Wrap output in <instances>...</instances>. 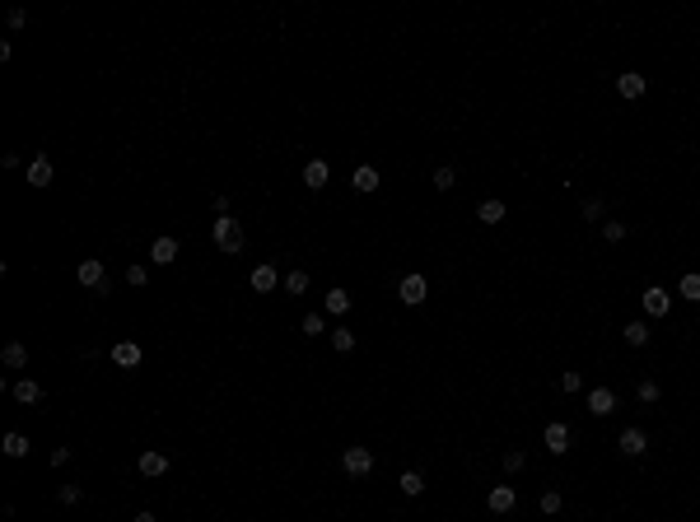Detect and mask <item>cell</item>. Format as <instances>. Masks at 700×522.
Returning <instances> with one entry per match:
<instances>
[{"mask_svg":"<svg viewBox=\"0 0 700 522\" xmlns=\"http://www.w3.org/2000/svg\"><path fill=\"white\" fill-rule=\"evenodd\" d=\"M210 233H215V247H219V252H243V224H238L233 215H219Z\"/></svg>","mask_w":700,"mask_h":522,"instance_id":"6da1fadb","label":"cell"},{"mask_svg":"<svg viewBox=\"0 0 700 522\" xmlns=\"http://www.w3.org/2000/svg\"><path fill=\"white\" fill-rule=\"evenodd\" d=\"M75 276H79V285H84V290H103V294H108V271H103V261H98V257L79 261Z\"/></svg>","mask_w":700,"mask_h":522,"instance_id":"7a4b0ae2","label":"cell"},{"mask_svg":"<svg viewBox=\"0 0 700 522\" xmlns=\"http://www.w3.org/2000/svg\"><path fill=\"white\" fill-rule=\"evenodd\" d=\"M397 294H402L406 308H420V303H425V294H430V285H425V276H402Z\"/></svg>","mask_w":700,"mask_h":522,"instance_id":"3957f363","label":"cell"},{"mask_svg":"<svg viewBox=\"0 0 700 522\" xmlns=\"http://www.w3.org/2000/svg\"><path fill=\"white\" fill-rule=\"evenodd\" d=\"M341 461H345V471H350V476H369V471H373V452H369V448H345V452H341Z\"/></svg>","mask_w":700,"mask_h":522,"instance_id":"277c9868","label":"cell"},{"mask_svg":"<svg viewBox=\"0 0 700 522\" xmlns=\"http://www.w3.org/2000/svg\"><path fill=\"white\" fill-rule=\"evenodd\" d=\"M639 303H644V313H649V317H668V308H672V294L663 290V285H649Z\"/></svg>","mask_w":700,"mask_h":522,"instance_id":"5b68a950","label":"cell"},{"mask_svg":"<svg viewBox=\"0 0 700 522\" xmlns=\"http://www.w3.org/2000/svg\"><path fill=\"white\" fill-rule=\"evenodd\" d=\"M542 443L551 448L556 457H560V452H570V425H565V420H551V425H546V434H542Z\"/></svg>","mask_w":700,"mask_h":522,"instance_id":"8992f818","label":"cell"},{"mask_svg":"<svg viewBox=\"0 0 700 522\" xmlns=\"http://www.w3.org/2000/svg\"><path fill=\"white\" fill-rule=\"evenodd\" d=\"M280 280H285V276H280V271L271 266V261H262V266H252V290H257V294H271V290L280 285Z\"/></svg>","mask_w":700,"mask_h":522,"instance_id":"52a82bcc","label":"cell"},{"mask_svg":"<svg viewBox=\"0 0 700 522\" xmlns=\"http://www.w3.org/2000/svg\"><path fill=\"white\" fill-rule=\"evenodd\" d=\"M350 187H355L359 196H369V191H378V168H373V164H359V168L350 173Z\"/></svg>","mask_w":700,"mask_h":522,"instance_id":"ba28073f","label":"cell"},{"mask_svg":"<svg viewBox=\"0 0 700 522\" xmlns=\"http://www.w3.org/2000/svg\"><path fill=\"white\" fill-rule=\"evenodd\" d=\"M327 177H332V168H327V159H309L304 164V187H313V191H322Z\"/></svg>","mask_w":700,"mask_h":522,"instance_id":"9c48e42d","label":"cell"},{"mask_svg":"<svg viewBox=\"0 0 700 522\" xmlns=\"http://www.w3.org/2000/svg\"><path fill=\"white\" fill-rule=\"evenodd\" d=\"M616 448H621L625 457H639V452L649 448V434H644V429H621V438H616Z\"/></svg>","mask_w":700,"mask_h":522,"instance_id":"30bf717a","label":"cell"},{"mask_svg":"<svg viewBox=\"0 0 700 522\" xmlns=\"http://www.w3.org/2000/svg\"><path fill=\"white\" fill-rule=\"evenodd\" d=\"M112 364H117V369H136L140 364V345L136 340H117V345H112Z\"/></svg>","mask_w":700,"mask_h":522,"instance_id":"8fae6325","label":"cell"},{"mask_svg":"<svg viewBox=\"0 0 700 522\" xmlns=\"http://www.w3.org/2000/svg\"><path fill=\"white\" fill-rule=\"evenodd\" d=\"M164 471H169V457L159 448H145L140 452V476H164Z\"/></svg>","mask_w":700,"mask_h":522,"instance_id":"7c38bea8","label":"cell"},{"mask_svg":"<svg viewBox=\"0 0 700 522\" xmlns=\"http://www.w3.org/2000/svg\"><path fill=\"white\" fill-rule=\"evenodd\" d=\"M589 411L593 415H612L616 411V392H612V387H593L589 392Z\"/></svg>","mask_w":700,"mask_h":522,"instance_id":"4fadbf2b","label":"cell"},{"mask_svg":"<svg viewBox=\"0 0 700 522\" xmlns=\"http://www.w3.org/2000/svg\"><path fill=\"white\" fill-rule=\"evenodd\" d=\"M29 187H52V159L47 154L29 159Z\"/></svg>","mask_w":700,"mask_h":522,"instance_id":"5bb4252c","label":"cell"},{"mask_svg":"<svg viewBox=\"0 0 700 522\" xmlns=\"http://www.w3.org/2000/svg\"><path fill=\"white\" fill-rule=\"evenodd\" d=\"M485 504H490V513H509V508L518 504V494H513V485H495Z\"/></svg>","mask_w":700,"mask_h":522,"instance_id":"9a60e30c","label":"cell"},{"mask_svg":"<svg viewBox=\"0 0 700 522\" xmlns=\"http://www.w3.org/2000/svg\"><path fill=\"white\" fill-rule=\"evenodd\" d=\"M150 261H159V266L178 261V238H155V247H150Z\"/></svg>","mask_w":700,"mask_h":522,"instance_id":"2e32d148","label":"cell"},{"mask_svg":"<svg viewBox=\"0 0 700 522\" xmlns=\"http://www.w3.org/2000/svg\"><path fill=\"white\" fill-rule=\"evenodd\" d=\"M15 401H19V406H38V401H42V387L33 383V378H19V383H15Z\"/></svg>","mask_w":700,"mask_h":522,"instance_id":"e0dca14e","label":"cell"},{"mask_svg":"<svg viewBox=\"0 0 700 522\" xmlns=\"http://www.w3.org/2000/svg\"><path fill=\"white\" fill-rule=\"evenodd\" d=\"M616 93H621V98H639V93H644V75H635V70L616 75Z\"/></svg>","mask_w":700,"mask_h":522,"instance_id":"ac0fdd59","label":"cell"},{"mask_svg":"<svg viewBox=\"0 0 700 522\" xmlns=\"http://www.w3.org/2000/svg\"><path fill=\"white\" fill-rule=\"evenodd\" d=\"M0 364H5V369H24V364H29V350H24L19 340H10V345L0 350Z\"/></svg>","mask_w":700,"mask_h":522,"instance_id":"d6986e66","label":"cell"},{"mask_svg":"<svg viewBox=\"0 0 700 522\" xmlns=\"http://www.w3.org/2000/svg\"><path fill=\"white\" fill-rule=\"evenodd\" d=\"M0 452H5V457H29V438H24V434H5V438H0Z\"/></svg>","mask_w":700,"mask_h":522,"instance_id":"ffe728a7","label":"cell"},{"mask_svg":"<svg viewBox=\"0 0 700 522\" xmlns=\"http://www.w3.org/2000/svg\"><path fill=\"white\" fill-rule=\"evenodd\" d=\"M476 215H481V224H499V219H504V200H481Z\"/></svg>","mask_w":700,"mask_h":522,"instance_id":"44dd1931","label":"cell"},{"mask_svg":"<svg viewBox=\"0 0 700 522\" xmlns=\"http://www.w3.org/2000/svg\"><path fill=\"white\" fill-rule=\"evenodd\" d=\"M625 345H635V350H639V345H649V326H644V322H625Z\"/></svg>","mask_w":700,"mask_h":522,"instance_id":"7402d4cb","label":"cell"},{"mask_svg":"<svg viewBox=\"0 0 700 522\" xmlns=\"http://www.w3.org/2000/svg\"><path fill=\"white\" fill-rule=\"evenodd\" d=\"M420 490H425V476H420V471H402V494L406 499H416Z\"/></svg>","mask_w":700,"mask_h":522,"instance_id":"603a6c76","label":"cell"},{"mask_svg":"<svg viewBox=\"0 0 700 522\" xmlns=\"http://www.w3.org/2000/svg\"><path fill=\"white\" fill-rule=\"evenodd\" d=\"M677 290H682V299H691V303H700V276H696V271H686V276H682V285H677Z\"/></svg>","mask_w":700,"mask_h":522,"instance_id":"cb8c5ba5","label":"cell"},{"mask_svg":"<svg viewBox=\"0 0 700 522\" xmlns=\"http://www.w3.org/2000/svg\"><path fill=\"white\" fill-rule=\"evenodd\" d=\"M280 285H285L290 294H304V290H309V271H285V280H280Z\"/></svg>","mask_w":700,"mask_h":522,"instance_id":"d4e9b609","label":"cell"},{"mask_svg":"<svg viewBox=\"0 0 700 522\" xmlns=\"http://www.w3.org/2000/svg\"><path fill=\"white\" fill-rule=\"evenodd\" d=\"M327 313H336V317H341V313H350V294H345V290H332V294H327Z\"/></svg>","mask_w":700,"mask_h":522,"instance_id":"484cf974","label":"cell"},{"mask_svg":"<svg viewBox=\"0 0 700 522\" xmlns=\"http://www.w3.org/2000/svg\"><path fill=\"white\" fill-rule=\"evenodd\" d=\"M332 345H336L341 354H350L355 350V331H350V326H336V331H332Z\"/></svg>","mask_w":700,"mask_h":522,"instance_id":"4316f807","label":"cell"},{"mask_svg":"<svg viewBox=\"0 0 700 522\" xmlns=\"http://www.w3.org/2000/svg\"><path fill=\"white\" fill-rule=\"evenodd\" d=\"M126 285H136V290H145V285H150V271H145L140 261H136V266H126Z\"/></svg>","mask_w":700,"mask_h":522,"instance_id":"83f0119b","label":"cell"},{"mask_svg":"<svg viewBox=\"0 0 700 522\" xmlns=\"http://www.w3.org/2000/svg\"><path fill=\"white\" fill-rule=\"evenodd\" d=\"M602 238H607V243H625V224H621V219H607Z\"/></svg>","mask_w":700,"mask_h":522,"instance_id":"f1b7e54d","label":"cell"},{"mask_svg":"<svg viewBox=\"0 0 700 522\" xmlns=\"http://www.w3.org/2000/svg\"><path fill=\"white\" fill-rule=\"evenodd\" d=\"M322 331H327V317L322 313H309L304 317V336H322Z\"/></svg>","mask_w":700,"mask_h":522,"instance_id":"f546056e","label":"cell"},{"mask_svg":"<svg viewBox=\"0 0 700 522\" xmlns=\"http://www.w3.org/2000/svg\"><path fill=\"white\" fill-rule=\"evenodd\" d=\"M560 508H565V499H560L556 490H546V494H542V513H546V518H556Z\"/></svg>","mask_w":700,"mask_h":522,"instance_id":"4dcf8cb0","label":"cell"},{"mask_svg":"<svg viewBox=\"0 0 700 522\" xmlns=\"http://www.w3.org/2000/svg\"><path fill=\"white\" fill-rule=\"evenodd\" d=\"M635 392H639V401H644V406H653V401H658V383H653V378H644Z\"/></svg>","mask_w":700,"mask_h":522,"instance_id":"1f68e13d","label":"cell"},{"mask_svg":"<svg viewBox=\"0 0 700 522\" xmlns=\"http://www.w3.org/2000/svg\"><path fill=\"white\" fill-rule=\"evenodd\" d=\"M453 182H458V173H453L449 164H444V168H435V187H439V191H449Z\"/></svg>","mask_w":700,"mask_h":522,"instance_id":"d6a6232c","label":"cell"},{"mask_svg":"<svg viewBox=\"0 0 700 522\" xmlns=\"http://www.w3.org/2000/svg\"><path fill=\"white\" fill-rule=\"evenodd\" d=\"M523 466H528V457H523L518 448H513V452H504V471H509V476H513V471H523Z\"/></svg>","mask_w":700,"mask_h":522,"instance_id":"836d02e7","label":"cell"},{"mask_svg":"<svg viewBox=\"0 0 700 522\" xmlns=\"http://www.w3.org/2000/svg\"><path fill=\"white\" fill-rule=\"evenodd\" d=\"M56 499H61V504H79V499H84V490H79V485H61V490H56Z\"/></svg>","mask_w":700,"mask_h":522,"instance_id":"e575fe53","label":"cell"},{"mask_svg":"<svg viewBox=\"0 0 700 522\" xmlns=\"http://www.w3.org/2000/svg\"><path fill=\"white\" fill-rule=\"evenodd\" d=\"M584 387V373H560V392H579Z\"/></svg>","mask_w":700,"mask_h":522,"instance_id":"d590c367","label":"cell"},{"mask_svg":"<svg viewBox=\"0 0 700 522\" xmlns=\"http://www.w3.org/2000/svg\"><path fill=\"white\" fill-rule=\"evenodd\" d=\"M598 215H602V200L589 196V200H584V219H598Z\"/></svg>","mask_w":700,"mask_h":522,"instance_id":"8d00e7d4","label":"cell"},{"mask_svg":"<svg viewBox=\"0 0 700 522\" xmlns=\"http://www.w3.org/2000/svg\"><path fill=\"white\" fill-rule=\"evenodd\" d=\"M136 522H155V513H136Z\"/></svg>","mask_w":700,"mask_h":522,"instance_id":"74e56055","label":"cell"}]
</instances>
